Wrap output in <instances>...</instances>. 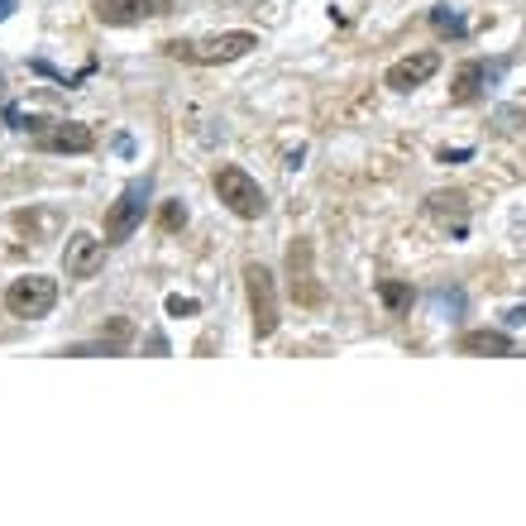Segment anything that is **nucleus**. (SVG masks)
Here are the masks:
<instances>
[{
  "instance_id": "obj_1",
  "label": "nucleus",
  "mask_w": 526,
  "mask_h": 526,
  "mask_svg": "<svg viewBox=\"0 0 526 526\" xmlns=\"http://www.w3.org/2000/svg\"><path fill=\"white\" fill-rule=\"evenodd\" d=\"M173 58L182 63H201V67H216V63H235L244 53H254L259 48V34H249V29H230V34H216V39H173V44H163Z\"/></svg>"
},
{
  "instance_id": "obj_2",
  "label": "nucleus",
  "mask_w": 526,
  "mask_h": 526,
  "mask_svg": "<svg viewBox=\"0 0 526 526\" xmlns=\"http://www.w3.org/2000/svg\"><path fill=\"white\" fill-rule=\"evenodd\" d=\"M216 197H220V206H225L230 216H240V220H259L263 211H268L263 187L244 173V168H235V163L216 168Z\"/></svg>"
},
{
  "instance_id": "obj_3",
  "label": "nucleus",
  "mask_w": 526,
  "mask_h": 526,
  "mask_svg": "<svg viewBox=\"0 0 526 526\" xmlns=\"http://www.w3.org/2000/svg\"><path fill=\"white\" fill-rule=\"evenodd\" d=\"M244 292H249V316H254V340H268L278 321H283V307H278V283L263 263H244Z\"/></svg>"
},
{
  "instance_id": "obj_4",
  "label": "nucleus",
  "mask_w": 526,
  "mask_h": 526,
  "mask_svg": "<svg viewBox=\"0 0 526 526\" xmlns=\"http://www.w3.org/2000/svg\"><path fill=\"white\" fill-rule=\"evenodd\" d=\"M53 302H58V283L44 278V273L15 278V283L5 287V311H10V316H20V321H39V316H48Z\"/></svg>"
},
{
  "instance_id": "obj_5",
  "label": "nucleus",
  "mask_w": 526,
  "mask_h": 526,
  "mask_svg": "<svg viewBox=\"0 0 526 526\" xmlns=\"http://www.w3.org/2000/svg\"><path fill=\"white\" fill-rule=\"evenodd\" d=\"M144 211H149V177L144 182H130L120 201L106 211V244H125L144 225Z\"/></svg>"
},
{
  "instance_id": "obj_6",
  "label": "nucleus",
  "mask_w": 526,
  "mask_h": 526,
  "mask_svg": "<svg viewBox=\"0 0 526 526\" xmlns=\"http://www.w3.org/2000/svg\"><path fill=\"white\" fill-rule=\"evenodd\" d=\"M106 268V244L96 240L91 230H72L67 235V249H63V273L72 283H87Z\"/></svg>"
},
{
  "instance_id": "obj_7",
  "label": "nucleus",
  "mask_w": 526,
  "mask_h": 526,
  "mask_svg": "<svg viewBox=\"0 0 526 526\" xmlns=\"http://www.w3.org/2000/svg\"><path fill=\"white\" fill-rule=\"evenodd\" d=\"M96 20L110 29H125V24H144V20H163L173 15V0H96L91 5Z\"/></svg>"
},
{
  "instance_id": "obj_8",
  "label": "nucleus",
  "mask_w": 526,
  "mask_h": 526,
  "mask_svg": "<svg viewBox=\"0 0 526 526\" xmlns=\"http://www.w3.org/2000/svg\"><path fill=\"white\" fill-rule=\"evenodd\" d=\"M440 72V53H431V48H421V53H407V58H397L393 67H388V77H383V87L397 91V96H407V91L426 87L431 77Z\"/></svg>"
},
{
  "instance_id": "obj_9",
  "label": "nucleus",
  "mask_w": 526,
  "mask_h": 526,
  "mask_svg": "<svg viewBox=\"0 0 526 526\" xmlns=\"http://www.w3.org/2000/svg\"><path fill=\"white\" fill-rule=\"evenodd\" d=\"M287 283H292V297H297L302 307H321V302H326V287L316 283V273H311V244L307 240H292V249H287Z\"/></svg>"
},
{
  "instance_id": "obj_10",
  "label": "nucleus",
  "mask_w": 526,
  "mask_h": 526,
  "mask_svg": "<svg viewBox=\"0 0 526 526\" xmlns=\"http://www.w3.org/2000/svg\"><path fill=\"white\" fill-rule=\"evenodd\" d=\"M39 149H48V154H91L96 149V130L77 125V120H53L39 134Z\"/></svg>"
},
{
  "instance_id": "obj_11",
  "label": "nucleus",
  "mask_w": 526,
  "mask_h": 526,
  "mask_svg": "<svg viewBox=\"0 0 526 526\" xmlns=\"http://www.w3.org/2000/svg\"><path fill=\"white\" fill-rule=\"evenodd\" d=\"M455 350L460 354H488V359H507L512 354V335L507 330H464L460 340H455Z\"/></svg>"
},
{
  "instance_id": "obj_12",
  "label": "nucleus",
  "mask_w": 526,
  "mask_h": 526,
  "mask_svg": "<svg viewBox=\"0 0 526 526\" xmlns=\"http://www.w3.org/2000/svg\"><path fill=\"white\" fill-rule=\"evenodd\" d=\"M483 82H488V67H483V63H460V72H455V87H450V101H455V106L479 101Z\"/></svg>"
},
{
  "instance_id": "obj_13",
  "label": "nucleus",
  "mask_w": 526,
  "mask_h": 526,
  "mask_svg": "<svg viewBox=\"0 0 526 526\" xmlns=\"http://www.w3.org/2000/svg\"><path fill=\"white\" fill-rule=\"evenodd\" d=\"M378 302L388 307V316H407V311H412V302H417V292H412V283L383 278V283H378Z\"/></svg>"
},
{
  "instance_id": "obj_14",
  "label": "nucleus",
  "mask_w": 526,
  "mask_h": 526,
  "mask_svg": "<svg viewBox=\"0 0 526 526\" xmlns=\"http://www.w3.org/2000/svg\"><path fill=\"white\" fill-rule=\"evenodd\" d=\"M431 211H436V216H464V197H455V192H450V197L436 192V197H431Z\"/></svg>"
},
{
  "instance_id": "obj_15",
  "label": "nucleus",
  "mask_w": 526,
  "mask_h": 526,
  "mask_svg": "<svg viewBox=\"0 0 526 526\" xmlns=\"http://www.w3.org/2000/svg\"><path fill=\"white\" fill-rule=\"evenodd\" d=\"M158 225H163V230L187 225V206H182V201H168V206H163V216H158Z\"/></svg>"
},
{
  "instance_id": "obj_16",
  "label": "nucleus",
  "mask_w": 526,
  "mask_h": 526,
  "mask_svg": "<svg viewBox=\"0 0 526 526\" xmlns=\"http://www.w3.org/2000/svg\"><path fill=\"white\" fill-rule=\"evenodd\" d=\"M201 302L197 297H168V316H197Z\"/></svg>"
},
{
  "instance_id": "obj_17",
  "label": "nucleus",
  "mask_w": 526,
  "mask_h": 526,
  "mask_svg": "<svg viewBox=\"0 0 526 526\" xmlns=\"http://www.w3.org/2000/svg\"><path fill=\"white\" fill-rule=\"evenodd\" d=\"M431 20H436V29H445V34H464V29H460V20H455V15H445V10H436Z\"/></svg>"
},
{
  "instance_id": "obj_18",
  "label": "nucleus",
  "mask_w": 526,
  "mask_h": 526,
  "mask_svg": "<svg viewBox=\"0 0 526 526\" xmlns=\"http://www.w3.org/2000/svg\"><path fill=\"white\" fill-rule=\"evenodd\" d=\"M10 10H15V0H0V20H10Z\"/></svg>"
}]
</instances>
